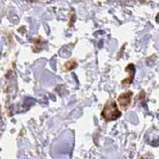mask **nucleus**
Wrapping results in <instances>:
<instances>
[{"label": "nucleus", "instance_id": "nucleus-1", "mask_svg": "<svg viewBox=\"0 0 159 159\" xmlns=\"http://www.w3.org/2000/svg\"><path fill=\"white\" fill-rule=\"evenodd\" d=\"M102 116L107 121H114L121 116V111L118 108V103L116 101H111L104 106Z\"/></svg>", "mask_w": 159, "mask_h": 159}, {"label": "nucleus", "instance_id": "nucleus-2", "mask_svg": "<svg viewBox=\"0 0 159 159\" xmlns=\"http://www.w3.org/2000/svg\"><path fill=\"white\" fill-rule=\"evenodd\" d=\"M132 96L133 93L131 91H126L122 93H120L117 98V103L118 106L120 107L121 109H127L131 104V101H132Z\"/></svg>", "mask_w": 159, "mask_h": 159}, {"label": "nucleus", "instance_id": "nucleus-3", "mask_svg": "<svg viewBox=\"0 0 159 159\" xmlns=\"http://www.w3.org/2000/svg\"><path fill=\"white\" fill-rule=\"evenodd\" d=\"M125 72L127 73V77L124 78L121 82V84L124 87H129L131 84L133 78H134V74H135V67H134L133 64H128L127 67L125 68Z\"/></svg>", "mask_w": 159, "mask_h": 159}, {"label": "nucleus", "instance_id": "nucleus-4", "mask_svg": "<svg viewBox=\"0 0 159 159\" xmlns=\"http://www.w3.org/2000/svg\"><path fill=\"white\" fill-rule=\"evenodd\" d=\"M77 67V62L76 60H70L69 62H67L66 64H65V71L66 72H69V71H72V70H74L75 68Z\"/></svg>", "mask_w": 159, "mask_h": 159}, {"label": "nucleus", "instance_id": "nucleus-5", "mask_svg": "<svg viewBox=\"0 0 159 159\" xmlns=\"http://www.w3.org/2000/svg\"><path fill=\"white\" fill-rule=\"evenodd\" d=\"M155 21L157 22V23H159V13L156 15V18H155Z\"/></svg>", "mask_w": 159, "mask_h": 159}]
</instances>
